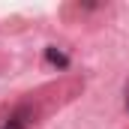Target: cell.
I'll use <instances>...</instances> for the list:
<instances>
[{"instance_id": "2", "label": "cell", "mask_w": 129, "mask_h": 129, "mask_svg": "<svg viewBox=\"0 0 129 129\" xmlns=\"http://www.w3.org/2000/svg\"><path fill=\"white\" fill-rule=\"evenodd\" d=\"M45 60H48V63H54V66H69V57H66L63 51H57L54 45H51V48H45Z\"/></svg>"}, {"instance_id": "1", "label": "cell", "mask_w": 129, "mask_h": 129, "mask_svg": "<svg viewBox=\"0 0 129 129\" xmlns=\"http://www.w3.org/2000/svg\"><path fill=\"white\" fill-rule=\"evenodd\" d=\"M30 120H33V108L27 102H21V105L9 108V111L0 117V129H27Z\"/></svg>"}, {"instance_id": "3", "label": "cell", "mask_w": 129, "mask_h": 129, "mask_svg": "<svg viewBox=\"0 0 129 129\" xmlns=\"http://www.w3.org/2000/svg\"><path fill=\"white\" fill-rule=\"evenodd\" d=\"M126 108H129V87H126Z\"/></svg>"}]
</instances>
